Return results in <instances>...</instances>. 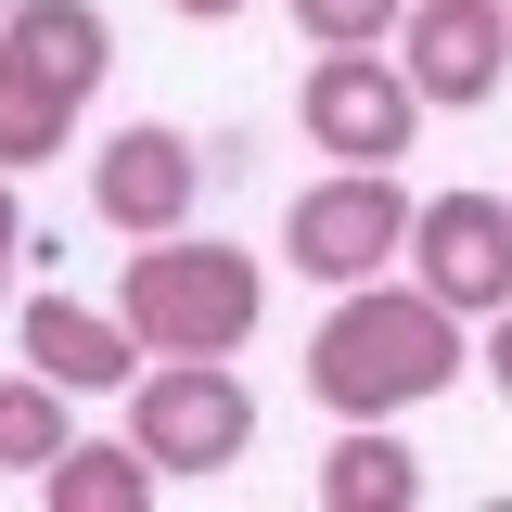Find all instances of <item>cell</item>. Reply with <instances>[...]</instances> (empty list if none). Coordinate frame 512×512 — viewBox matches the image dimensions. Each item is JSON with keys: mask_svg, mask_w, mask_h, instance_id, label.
Masks as SVG:
<instances>
[{"mask_svg": "<svg viewBox=\"0 0 512 512\" xmlns=\"http://www.w3.org/2000/svg\"><path fill=\"white\" fill-rule=\"evenodd\" d=\"M461 384V308H436L423 282H333V320L308 333V397L333 423H397Z\"/></svg>", "mask_w": 512, "mask_h": 512, "instance_id": "6da1fadb", "label": "cell"}, {"mask_svg": "<svg viewBox=\"0 0 512 512\" xmlns=\"http://www.w3.org/2000/svg\"><path fill=\"white\" fill-rule=\"evenodd\" d=\"M269 308V269L244 244H205V231H154L116 269V320L141 333V359H231Z\"/></svg>", "mask_w": 512, "mask_h": 512, "instance_id": "7a4b0ae2", "label": "cell"}, {"mask_svg": "<svg viewBox=\"0 0 512 512\" xmlns=\"http://www.w3.org/2000/svg\"><path fill=\"white\" fill-rule=\"evenodd\" d=\"M103 64H116L103 0H13L0 13V167H52L103 90Z\"/></svg>", "mask_w": 512, "mask_h": 512, "instance_id": "3957f363", "label": "cell"}, {"mask_svg": "<svg viewBox=\"0 0 512 512\" xmlns=\"http://www.w3.org/2000/svg\"><path fill=\"white\" fill-rule=\"evenodd\" d=\"M128 448L154 461V474H231L256 448V397L231 359H154V372H128Z\"/></svg>", "mask_w": 512, "mask_h": 512, "instance_id": "277c9868", "label": "cell"}, {"mask_svg": "<svg viewBox=\"0 0 512 512\" xmlns=\"http://www.w3.org/2000/svg\"><path fill=\"white\" fill-rule=\"evenodd\" d=\"M295 128H308L333 167H397L410 128H423V90H410V64H397V52H308Z\"/></svg>", "mask_w": 512, "mask_h": 512, "instance_id": "5b68a950", "label": "cell"}, {"mask_svg": "<svg viewBox=\"0 0 512 512\" xmlns=\"http://www.w3.org/2000/svg\"><path fill=\"white\" fill-rule=\"evenodd\" d=\"M282 256L308 269V282H372L410 256V192L397 167H333V180L295 192V218H282Z\"/></svg>", "mask_w": 512, "mask_h": 512, "instance_id": "8992f818", "label": "cell"}, {"mask_svg": "<svg viewBox=\"0 0 512 512\" xmlns=\"http://www.w3.org/2000/svg\"><path fill=\"white\" fill-rule=\"evenodd\" d=\"M410 282L461 320L512 308V192H423L410 205Z\"/></svg>", "mask_w": 512, "mask_h": 512, "instance_id": "52a82bcc", "label": "cell"}, {"mask_svg": "<svg viewBox=\"0 0 512 512\" xmlns=\"http://www.w3.org/2000/svg\"><path fill=\"white\" fill-rule=\"evenodd\" d=\"M384 52L410 64L423 103L474 116V103H500V77H512V13H500V0H410Z\"/></svg>", "mask_w": 512, "mask_h": 512, "instance_id": "ba28073f", "label": "cell"}, {"mask_svg": "<svg viewBox=\"0 0 512 512\" xmlns=\"http://www.w3.org/2000/svg\"><path fill=\"white\" fill-rule=\"evenodd\" d=\"M90 205L116 218L128 244H154V231H192V205H205V154H192L167 116L116 128L103 154H90Z\"/></svg>", "mask_w": 512, "mask_h": 512, "instance_id": "9c48e42d", "label": "cell"}, {"mask_svg": "<svg viewBox=\"0 0 512 512\" xmlns=\"http://www.w3.org/2000/svg\"><path fill=\"white\" fill-rule=\"evenodd\" d=\"M13 346H26V372H52L64 397H103V384L141 372V333H128L116 308H77V295H26Z\"/></svg>", "mask_w": 512, "mask_h": 512, "instance_id": "30bf717a", "label": "cell"}, {"mask_svg": "<svg viewBox=\"0 0 512 512\" xmlns=\"http://www.w3.org/2000/svg\"><path fill=\"white\" fill-rule=\"evenodd\" d=\"M320 500L333 512H423V461L384 436V423H346L333 461H320Z\"/></svg>", "mask_w": 512, "mask_h": 512, "instance_id": "8fae6325", "label": "cell"}, {"mask_svg": "<svg viewBox=\"0 0 512 512\" xmlns=\"http://www.w3.org/2000/svg\"><path fill=\"white\" fill-rule=\"evenodd\" d=\"M154 487H167V474H154L128 436H116V448H64L52 474H39V500H52V512H141Z\"/></svg>", "mask_w": 512, "mask_h": 512, "instance_id": "7c38bea8", "label": "cell"}, {"mask_svg": "<svg viewBox=\"0 0 512 512\" xmlns=\"http://www.w3.org/2000/svg\"><path fill=\"white\" fill-rule=\"evenodd\" d=\"M64 410H77V397H64L52 372H0V474H52L64 448Z\"/></svg>", "mask_w": 512, "mask_h": 512, "instance_id": "4fadbf2b", "label": "cell"}, {"mask_svg": "<svg viewBox=\"0 0 512 512\" xmlns=\"http://www.w3.org/2000/svg\"><path fill=\"white\" fill-rule=\"evenodd\" d=\"M397 13H410V0H295L308 52H384V39H397Z\"/></svg>", "mask_w": 512, "mask_h": 512, "instance_id": "5bb4252c", "label": "cell"}, {"mask_svg": "<svg viewBox=\"0 0 512 512\" xmlns=\"http://www.w3.org/2000/svg\"><path fill=\"white\" fill-rule=\"evenodd\" d=\"M13 256H26V205H13V167H0V295H13Z\"/></svg>", "mask_w": 512, "mask_h": 512, "instance_id": "9a60e30c", "label": "cell"}, {"mask_svg": "<svg viewBox=\"0 0 512 512\" xmlns=\"http://www.w3.org/2000/svg\"><path fill=\"white\" fill-rule=\"evenodd\" d=\"M487 384H500V397H512V308L487 320Z\"/></svg>", "mask_w": 512, "mask_h": 512, "instance_id": "2e32d148", "label": "cell"}, {"mask_svg": "<svg viewBox=\"0 0 512 512\" xmlns=\"http://www.w3.org/2000/svg\"><path fill=\"white\" fill-rule=\"evenodd\" d=\"M167 13H192V26H231V13H256V0H167Z\"/></svg>", "mask_w": 512, "mask_h": 512, "instance_id": "e0dca14e", "label": "cell"}, {"mask_svg": "<svg viewBox=\"0 0 512 512\" xmlns=\"http://www.w3.org/2000/svg\"><path fill=\"white\" fill-rule=\"evenodd\" d=\"M0 13H13V0H0Z\"/></svg>", "mask_w": 512, "mask_h": 512, "instance_id": "ac0fdd59", "label": "cell"}, {"mask_svg": "<svg viewBox=\"0 0 512 512\" xmlns=\"http://www.w3.org/2000/svg\"><path fill=\"white\" fill-rule=\"evenodd\" d=\"M500 13H512V0H500Z\"/></svg>", "mask_w": 512, "mask_h": 512, "instance_id": "d6986e66", "label": "cell"}]
</instances>
